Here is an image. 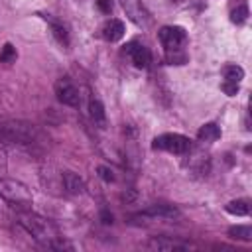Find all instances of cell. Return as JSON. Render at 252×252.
I'll use <instances>...</instances> for the list:
<instances>
[{
	"label": "cell",
	"instance_id": "30bf717a",
	"mask_svg": "<svg viewBox=\"0 0 252 252\" xmlns=\"http://www.w3.org/2000/svg\"><path fill=\"white\" fill-rule=\"evenodd\" d=\"M102 35L106 41H118L124 35V24L120 20H108L102 28Z\"/></svg>",
	"mask_w": 252,
	"mask_h": 252
},
{
	"label": "cell",
	"instance_id": "ba28073f",
	"mask_svg": "<svg viewBox=\"0 0 252 252\" xmlns=\"http://www.w3.org/2000/svg\"><path fill=\"white\" fill-rule=\"evenodd\" d=\"M124 53H128L130 55V59H132V63L138 67V69H146L148 65H150V51H148V47L144 45V43H138V41H130L126 47H124Z\"/></svg>",
	"mask_w": 252,
	"mask_h": 252
},
{
	"label": "cell",
	"instance_id": "5bb4252c",
	"mask_svg": "<svg viewBox=\"0 0 252 252\" xmlns=\"http://www.w3.org/2000/svg\"><path fill=\"white\" fill-rule=\"evenodd\" d=\"M224 209H226V213L236 215V217H246V215L250 213V205H248L246 199H234V201L226 203Z\"/></svg>",
	"mask_w": 252,
	"mask_h": 252
},
{
	"label": "cell",
	"instance_id": "e0dca14e",
	"mask_svg": "<svg viewBox=\"0 0 252 252\" xmlns=\"http://www.w3.org/2000/svg\"><path fill=\"white\" fill-rule=\"evenodd\" d=\"M89 112H91V118H93L96 124L104 126L106 114H104V106H102L100 100H91V102H89Z\"/></svg>",
	"mask_w": 252,
	"mask_h": 252
},
{
	"label": "cell",
	"instance_id": "52a82bcc",
	"mask_svg": "<svg viewBox=\"0 0 252 252\" xmlns=\"http://www.w3.org/2000/svg\"><path fill=\"white\" fill-rule=\"evenodd\" d=\"M55 94H57V98H59L63 104H67V106H79V102H81L79 91H77V87H75L69 79H59V81L55 83Z\"/></svg>",
	"mask_w": 252,
	"mask_h": 252
},
{
	"label": "cell",
	"instance_id": "cb8c5ba5",
	"mask_svg": "<svg viewBox=\"0 0 252 252\" xmlns=\"http://www.w3.org/2000/svg\"><path fill=\"white\" fill-rule=\"evenodd\" d=\"M100 220H102L104 224H110V222H112V215H110L108 211H102V213H100Z\"/></svg>",
	"mask_w": 252,
	"mask_h": 252
},
{
	"label": "cell",
	"instance_id": "44dd1931",
	"mask_svg": "<svg viewBox=\"0 0 252 252\" xmlns=\"http://www.w3.org/2000/svg\"><path fill=\"white\" fill-rule=\"evenodd\" d=\"M96 171H98V177H100L102 181H106V183L114 181V173H112V169H110V167H106V165H100Z\"/></svg>",
	"mask_w": 252,
	"mask_h": 252
},
{
	"label": "cell",
	"instance_id": "4fadbf2b",
	"mask_svg": "<svg viewBox=\"0 0 252 252\" xmlns=\"http://www.w3.org/2000/svg\"><path fill=\"white\" fill-rule=\"evenodd\" d=\"M47 22H49V26H51V32H53V35H55V39L61 43V45H69V32H67V28L61 24V22H57V20H53V18H49V16H43Z\"/></svg>",
	"mask_w": 252,
	"mask_h": 252
},
{
	"label": "cell",
	"instance_id": "8992f818",
	"mask_svg": "<svg viewBox=\"0 0 252 252\" xmlns=\"http://www.w3.org/2000/svg\"><path fill=\"white\" fill-rule=\"evenodd\" d=\"M120 6L122 10L126 12V16L140 28H146L150 24V14L148 10L144 8V4L140 0H120Z\"/></svg>",
	"mask_w": 252,
	"mask_h": 252
},
{
	"label": "cell",
	"instance_id": "5b68a950",
	"mask_svg": "<svg viewBox=\"0 0 252 252\" xmlns=\"http://www.w3.org/2000/svg\"><path fill=\"white\" fill-rule=\"evenodd\" d=\"M154 150H163V152H171V154H185L191 150V140L183 134H161L158 138H154L152 142Z\"/></svg>",
	"mask_w": 252,
	"mask_h": 252
},
{
	"label": "cell",
	"instance_id": "7402d4cb",
	"mask_svg": "<svg viewBox=\"0 0 252 252\" xmlns=\"http://www.w3.org/2000/svg\"><path fill=\"white\" fill-rule=\"evenodd\" d=\"M228 96H234L236 93H238V83H230V81H224L222 83V87H220Z\"/></svg>",
	"mask_w": 252,
	"mask_h": 252
},
{
	"label": "cell",
	"instance_id": "7c38bea8",
	"mask_svg": "<svg viewBox=\"0 0 252 252\" xmlns=\"http://www.w3.org/2000/svg\"><path fill=\"white\" fill-rule=\"evenodd\" d=\"M197 138H199L201 142H217V140L220 138V128H219L215 122H207V124H203V126L199 128Z\"/></svg>",
	"mask_w": 252,
	"mask_h": 252
},
{
	"label": "cell",
	"instance_id": "9a60e30c",
	"mask_svg": "<svg viewBox=\"0 0 252 252\" xmlns=\"http://www.w3.org/2000/svg\"><path fill=\"white\" fill-rule=\"evenodd\" d=\"M150 248H156V250H183L187 248V244H181V242H175V240H165V238H152L150 240Z\"/></svg>",
	"mask_w": 252,
	"mask_h": 252
},
{
	"label": "cell",
	"instance_id": "3957f363",
	"mask_svg": "<svg viewBox=\"0 0 252 252\" xmlns=\"http://www.w3.org/2000/svg\"><path fill=\"white\" fill-rule=\"evenodd\" d=\"M0 197L18 209H28L32 205L30 189L16 179H0Z\"/></svg>",
	"mask_w": 252,
	"mask_h": 252
},
{
	"label": "cell",
	"instance_id": "603a6c76",
	"mask_svg": "<svg viewBox=\"0 0 252 252\" xmlns=\"http://www.w3.org/2000/svg\"><path fill=\"white\" fill-rule=\"evenodd\" d=\"M96 6L102 14H110L112 12V0H96Z\"/></svg>",
	"mask_w": 252,
	"mask_h": 252
},
{
	"label": "cell",
	"instance_id": "277c9868",
	"mask_svg": "<svg viewBox=\"0 0 252 252\" xmlns=\"http://www.w3.org/2000/svg\"><path fill=\"white\" fill-rule=\"evenodd\" d=\"M20 224H22L30 234H33V236L39 238V240L49 242V238H55V236H53V234H55L53 226H51L45 219H41V217H37V215L22 213V215H20Z\"/></svg>",
	"mask_w": 252,
	"mask_h": 252
},
{
	"label": "cell",
	"instance_id": "d4e9b609",
	"mask_svg": "<svg viewBox=\"0 0 252 252\" xmlns=\"http://www.w3.org/2000/svg\"><path fill=\"white\" fill-rule=\"evenodd\" d=\"M173 2H181V0H173Z\"/></svg>",
	"mask_w": 252,
	"mask_h": 252
},
{
	"label": "cell",
	"instance_id": "ac0fdd59",
	"mask_svg": "<svg viewBox=\"0 0 252 252\" xmlns=\"http://www.w3.org/2000/svg\"><path fill=\"white\" fill-rule=\"evenodd\" d=\"M228 234L232 238H238V240H246L250 242L252 240V228L248 224H236V226H230L228 228Z\"/></svg>",
	"mask_w": 252,
	"mask_h": 252
},
{
	"label": "cell",
	"instance_id": "9c48e42d",
	"mask_svg": "<svg viewBox=\"0 0 252 252\" xmlns=\"http://www.w3.org/2000/svg\"><path fill=\"white\" fill-rule=\"evenodd\" d=\"M146 215H150V217H163V219H177L181 213H179V209L173 207V205L156 203V205H152V207L146 209Z\"/></svg>",
	"mask_w": 252,
	"mask_h": 252
},
{
	"label": "cell",
	"instance_id": "6da1fadb",
	"mask_svg": "<svg viewBox=\"0 0 252 252\" xmlns=\"http://www.w3.org/2000/svg\"><path fill=\"white\" fill-rule=\"evenodd\" d=\"M163 49H165V59L169 65H183L187 61L185 55V45H187V33L179 26H163L158 33Z\"/></svg>",
	"mask_w": 252,
	"mask_h": 252
},
{
	"label": "cell",
	"instance_id": "8fae6325",
	"mask_svg": "<svg viewBox=\"0 0 252 252\" xmlns=\"http://www.w3.org/2000/svg\"><path fill=\"white\" fill-rule=\"evenodd\" d=\"M63 187H65V191L71 193V195H79V193L85 191L83 179H81L77 173H73V171H65V173H63Z\"/></svg>",
	"mask_w": 252,
	"mask_h": 252
},
{
	"label": "cell",
	"instance_id": "7a4b0ae2",
	"mask_svg": "<svg viewBox=\"0 0 252 252\" xmlns=\"http://www.w3.org/2000/svg\"><path fill=\"white\" fill-rule=\"evenodd\" d=\"M39 132L33 124L22 120H8L0 124V142L8 144H33Z\"/></svg>",
	"mask_w": 252,
	"mask_h": 252
},
{
	"label": "cell",
	"instance_id": "2e32d148",
	"mask_svg": "<svg viewBox=\"0 0 252 252\" xmlns=\"http://www.w3.org/2000/svg\"><path fill=\"white\" fill-rule=\"evenodd\" d=\"M222 77H224V81L240 83L244 79V69L238 67V65H224L222 67Z\"/></svg>",
	"mask_w": 252,
	"mask_h": 252
},
{
	"label": "cell",
	"instance_id": "ffe728a7",
	"mask_svg": "<svg viewBox=\"0 0 252 252\" xmlns=\"http://www.w3.org/2000/svg\"><path fill=\"white\" fill-rule=\"evenodd\" d=\"M18 57L16 47L12 43H4V47L0 49V63H14Z\"/></svg>",
	"mask_w": 252,
	"mask_h": 252
},
{
	"label": "cell",
	"instance_id": "d6986e66",
	"mask_svg": "<svg viewBox=\"0 0 252 252\" xmlns=\"http://www.w3.org/2000/svg\"><path fill=\"white\" fill-rule=\"evenodd\" d=\"M248 18V6L246 4H238L232 12H230V22L232 24H244Z\"/></svg>",
	"mask_w": 252,
	"mask_h": 252
}]
</instances>
